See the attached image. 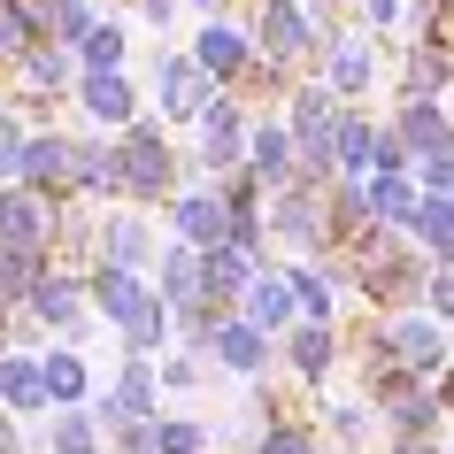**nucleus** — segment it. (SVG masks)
<instances>
[{
  "label": "nucleus",
  "mask_w": 454,
  "mask_h": 454,
  "mask_svg": "<svg viewBox=\"0 0 454 454\" xmlns=\"http://www.w3.org/2000/svg\"><path fill=\"white\" fill-rule=\"evenodd\" d=\"M116 162H123V192H131V200H162V192H177V154H169L162 123H131L123 146H116Z\"/></svg>",
  "instance_id": "f257e3e1"
},
{
  "label": "nucleus",
  "mask_w": 454,
  "mask_h": 454,
  "mask_svg": "<svg viewBox=\"0 0 454 454\" xmlns=\"http://www.w3.org/2000/svg\"><path fill=\"white\" fill-rule=\"evenodd\" d=\"M169 231H177V247H192V254H215V247L239 239V215H231V200L215 185H192L169 200Z\"/></svg>",
  "instance_id": "f03ea898"
},
{
  "label": "nucleus",
  "mask_w": 454,
  "mask_h": 454,
  "mask_svg": "<svg viewBox=\"0 0 454 454\" xmlns=\"http://www.w3.org/2000/svg\"><path fill=\"white\" fill-rule=\"evenodd\" d=\"M62 231L54 223V200L31 185H8L0 192V254H47V239Z\"/></svg>",
  "instance_id": "7ed1b4c3"
},
{
  "label": "nucleus",
  "mask_w": 454,
  "mask_h": 454,
  "mask_svg": "<svg viewBox=\"0 0 454 454\" xmlns=\"http://www.w3.org/2000/svg\"><path fill=\"white\" fill-rule=\"evenodd\" d=\"M324 31H316V16H309V0H262V16H254V47H262V62H301V54L316 47Z\"/></svg>",
  "instance_id": "20e7f679"
},
{
  "label": "nucleus",
  "mask_w": 454,
  "mask_h": 454,
  "mask_svg": "<svg viewBox=\"0 0 454 454\" xmlns=\"http://www.w3.org/2000/svg\"><path fill=\"white\" fill-rule=\"evenodd\" d=\"M215 77L200 70V62H192V54H162V62H154V93H162V116L169 123H200L215 108V93H208Z\"/></svg>",
  "instance_id": "39448f33"
},
{
  "label": "nucleus",
  "mask_w": 454,
  "mask_h": 454,
  "mask_svg": "<svg viewBox=\"0 0 454 454\" xmlns=\"http://www.w3.org/2000/svg\"><path fill=\"white\" fill-rule=\"evenodd\" d=\"M24 185L31 192H62V185H85V139H62V131H39L24 146Z\"/></svg>",
  "instance_id": "423d86ee"
},
{
  "label": "nucleus",
  "mask_w": 454,
  "mask_h": 454,
  "mask_svg": "<svg viewBox=\"0 0 454 454\" xmlns=\"http://www.w3.org/2000/svg\"><path fill=\"white\" fill-rule=\"evenodd\" d=\"M247 146H254V139H247V108L215 93V108L200 116V169H239Z\"/></svg>",
  "instance_id": "0eeeda50"
},
{
  "label": "nucleus",
  "mask_w": 454,
  "mask_h": 454,
  "mask_svg": "<svg viewBox=\"0 0 454 454\" xmlns=\"http://www.w3.org/2000/svg\"><path fill=\"white\" fill-rule=\"evenodd\" d=\"M192 62L208 77H247L254 62H262V47L247 39L239 24H223V16H208V31H200V47H192Z\"/></svg>",
  "instance_id": "6e6552de"
},
{
  "label": "nucleus",
  "mask_w": 454,
  "mask_h": 454,
  "mask_svg": "<svg viewBox=\"0 0 454 454\" xmlns=\"http://www.w3.org/2000/svg\"><path fill=\"white\" fill-rule=\"evenodd\" d=\"M208 362H223L231 378H254V370L270 362V332H254V324L231 309L223 324H215V339H208Z\"/></svg>",
  "instance_id": "1a4fd4ad"
},
{
  "label": "nucleus",
  "mask_w": 454,
  "mask_h": 454,
  "mask_svg": "<svg viewBox=\"0 0 454 454\" xmlns=\"http://www.w3.org/2000/svg\"><path fill=\"white\" fill-rule=\"evenodd\" d=\"M93 301H100V316L116 324V332H131L146 309H154V293H146V278H131V270H108L100 262L93 270Z\"/></svg>",
  "instance_id": "9d476101"
},
{
  "label": "nucleus",
  "mask_w": 454,
  "mask_h": 454,
  "mask_svg": "<svg viewBox=\"0 0 454 454\" xmlns=\"http://www.w3.org/2000/svg\"><path fill=\"white\" fill-rule=\"evenodd\" d=\"M408 139V154H424V162H439V154H454V123L439 100H401V123H393Z\"/></svg>",
  "instance_id": "9b49d317"
},
{
  "label": "nucleus",
  "mask_w": 454,
  "mask_h": 454,
  "mask_svg": "<svg viewBox=\"0 0 454 454\" xmlns=\"http://www.w3.org/2000/svg\"><path fill=\"white\" fill-rule=\"evenodd\" d=\"M370 77H378V47H370V39H332V47H324V85H332L339 100L370 93Z\"/></svg>",
  "instance_id": "f8f14e48"
},
{
  "label": "nucleus",
  "mask_w": 454,
  "mask_h": 454,
  "mask_svg": "<svg viewBox=\"0 0 454 454\" xmlns=\"http://www.w3.org/2000/svg\"><path fill=\"white\" fill-rule=\"evenodd\" d=\"M77 100H85V116H93V123H131V116H139V93H131V77H123V70H85V77H77Z\"/></svg>",
  "instance_id": "ddd939ff"
},
{
  "label": "nucleus",
  "mask_w": 454,
  "mask_h": 454,
  "mask_svg": "<svg viewBox=\"0 0 454 454\" xmlns=\"http://www.w3.org/2000/svg\"><path fill=\"white\" fill-rule=\"evenodd\" d=\"M100 262L139 278V270L154 262V231H146L139 215H108V223H100Z\"/></svg>",
  "instance_id": "4468645a"
},
{
  "label": "nucleus",
  "mask_w": 454,
  "mask_h": 454,
  "mask_svg": "<svg viewBox=\"0 0 454 454\" xmlns=\"http://www.w3.org/2000/svg\"><path fill=\"white\" fill-rule=\"evenodd\" d=\"M85 293L93 286H70V278H39V293H31V324H54V332H85Z\"/></svg>",
  "instance_id": "2eb2a0df"
},
{
  "label": "nucleus",
  "mask_w": 454,
  "mask_h": 454,
  "mask_svg": "<svg viewBox=\"0 0 454 454\" xmlns=\"http://www.w3.org/2000/svg\"><path fill=\"white\" fill-rule=\"evenodd\" d=\"M293 301H301V293H293V278H262V286L239 301V316L254 324V332H293Z\"/></svg>",
  "instance_id": "dca6fc26"
},
{
  "label": "nucleus",
  "mask_w": 454,
  "mask_h": 454,
  "mask_svg": "<svg viewBox=\"0 0 454 454\" xmlns=\"http://www.w3.org/2000/svg\"><path fill=\"white\" fill-rule=\"evenodd\" d=\"M116 408L123 416H131V424H162V416H154V362L146 355H123V378H116Z\"/></svg>",
  "instance_id": "f3484780"
},
{
  "label": "nucleus",
  "mask_w": 454,
  "mask_h": 454,
  "mask_svg": "<svg viewBox=\"0 0 454 454\" xmlns=\"http://www.w3.org/2000/svg\"><path fill=\"white\" fill-rule=\"evenodd\" d=\"M0 401H8V408H39V401H47V362L0 355Z\"/></svg>",
  "instance_id": "a211bd4d"
},
{
  "label": "nucleus",
  "mask_w": 454,
  "mask_h": 454,
  "mask_svg": "<svg viewBox=\"0 0 454 454\" xmlns=\"http://www.w3.org/2000/svg\"><path fill=\"white\" fill-rule=\"evenodd\" d=\"M286 355H293V370H301L309 385H324L332 378V324H293Z\"/></svg>",
  "instance_id": "6ab92c4d"
},
{
  "label": "nucleus",
  "mask_w": 454,
  "mask_h": 454,
  "mask_svg": "<svg viewBox=\"0 0 454 454\" xmlns=\"http://www.w3.org/2000/svg\"><path fill=\"white\" fill-rule=\"evenodd\" d=\"M408 231L424 239L431 262H454V200H447V192H431L424 208H416V223H408Z\"/></svg>",
  "instance_id": "aec40b11"
},
{
  "label": "nucleus",
  "mask_w": 454,
  "mask_h": 454,
  "mask_svg": "<svg viewBox=\"0 0 454 454\" xmlns=\"http://www.w3.org/2000/svg\"><path fill=\"white\" fill-rule=\"evenodd\" d=\"M16 77H24L31 93L47 100V93H62L70 77H85V62H77V54H54V47H39V54H31V62H24V70H16Z\"/></svg>",
  "instance_id": "412c9836"
},
{
  "label": "nucleus",
  "mask_w": 454,
  "mask_h": 454,
  "mask_svg": "<svg viewBox=\"0 0 454 454\" xmlns=\"http://www.w3.org/2000/svg\"><path fill=\"white\" fill-rule=\"evenodd\" d=\"M47 362V401H85V393H93V378H85V355H70V347H54V355H39Z\"/></svg>",
  "instance_id": "4be33fe9"
},
{
  "label": "nucleus",
  "mask_w": 454,
  "mask_h": 454,
  "mask_svg": "<svg viewBox=\"0 0 454 454\" xmlns=\"http://www.w3.org/2000/svg\"><path fill=\"white\" fill-rule=\"evenodd\" d=\"M286 278H293V293H301V309H309V324H332V316H339V293H332V278H324V270L293 262Z\"/></svg>",
  "instance_id": "5701e85b"
},
{
  "label": "nucleus",
  "mask_w": 454,
  "mask_h": 454,
  "mask_svg": "<svg viewBox=\"0 0 454 454\" xmlns=\"http://www.w3.org/2000/svg\"><path fill=\"white\" fill-rule=\"evenodd\" d=\"M370 208H378V223H416V185L408 177H370Z\"/></svg>",
  "instance_id": "b1692460"
},
{
  "label": "nucleus",
  "mask_w": 454,
  "mask_h": 454,
  "mask_svg": "<svg viewBox=\"0 0 454 454\" xmlns=\"http://www.w3.org/2000/svg\"><path fill=\"white\" fill-rule=\"evenodd\" d=\"M47 439H54V454H100V424H93V408H62Z\"/></svg>",
  "instance_id": "393cba45"
},
{
  "label": "nucleus",
  "mask_w": 454,
  "mask_h": 454,
  "mask_svg": "<svg viewBox=\"0 0 454 454\" xmlns=\"http://www.w3.org/2000/svg\"><path fill=\"white\" fill-rule=\"evenodd\" d=\"M93 31H100L93 0H54V39H70V47H85Z\"/></svg>",
  "instance_id": "a878e982"
},
{
  "label": "nucleus",
  "mask_w": 454,
  "mask_h": 454,
  "mask_svg": "<svg viewBox=\"0 0 454 454\" xmlns=\"http://www.w3.org/2000/svg\"><path fill=\"white\" fill-rule=\"evenodd\" d=\"M77 62L85 70H123V24H100L85 47H77Z\"/></svg>",
  "instance_id": "bb28decb"
},
{
  "label": "nucleus",
  "mask_w": 454,
  "mask_h": 454,
  "mask_svg": "<svg viewBox=\"0 0 454 454\" xmlns=\"http://www.w3.org/2000/svg\"><path fill=\"white\" fill-rule=\"evenodd\" d=\"M24 123L16 116H0V185H24Z\"/></svg>",
  "instance_id": "cd10ccee"
},
{
  "label": "nucleus",
  "mask_w": 454,
  "mask_h": 454,
  "mask_svg": "<svg viewBox=\"0 0 454 454\" xmlns=\"http://www.w3.org/2000/svg\"><path fill=\"white\" fill-rule=\"evenodd\" d=\"M146 447H154V454H200L208 439H200V424H154V431H146Z\"/></svg>",
  "instance_id": "c85d7f7f"
},
{
  "label": "nucleus",
  "mask_w": 454,
  "mask_h": 454,
  "mask_svg": "<svg viewBox=\"0 0 454 454\" xmlns=\"http://www.w3.org/2000/svg\"><path fill=\"white\" fill-rule=\"evenodd\" d=\"M254 454H316V439L301 424H278V431H262V447H254Z\"/></svg>",
  "instance_id": "c756f323"
},
{
  "label": "nucleus",
  "mask_w": 454,
  "mask_h": 454,
  "mask_svg": "<svg viewBox=\"0 0 454 454\" xmlns=\"http://www.w3.org/2000/svg\"><path fill=\"white\" fill-rule=\"evenodd\" d=\"M362 16H370V24H378V31H393V24H401V16H408V8H401V0H362Z\"/></svg>",
  "instance_id": "7c9ffc66"
},
{
  "label": "nucleus",
  "mask_w": 454,
  "mask_h": 454,
  "mask_svg": "<svg viewBox=\"0 0 454 454\" xmlns=\"http://www.w3.org/2000/svg\"><path fill=\"white\" fill-rule=\"evenodd\" d=\"M431 309L454 324V270H439V278H431Z\"/></svg>",
  "instance_id": "2f4dec72"
},
{
  "label": "nucleus",
  "mask_w": 454,
  "mask_h": 454,
  "mask_svg": "<svg viewBox=\"0 0 454 454\" xmlns=\"http://www.w3.org/2000/svg\"><path fill=\"white\" fill-rule=\"evenodd\" d=\"M162 385H177V393H185V385H200V370H192V362H162Z\"/></svg>",
  "instance_id": "473e14b6"
},
{
  "label": "nucleus",
  "mask_w": 454,
  "mask_h": 454,
  "mask_svg": "<svg viewBox=\"0 0 454 454\" xmlns=\"http://www.w3.org/2000/svg\"><path fill=\"white\" fill-rule=\"evenodd\" d=\"M169 8H177V0H139V16H146V24H169Z\"/></svg>",
  "instance_id": "72a5a7b5"
},
{
  "label": "nucleus",
  "mask_w": 454,
  "mask_h": 454,
  "mask_svg": "<svg viewBox=\"0 0 454 454\" xmlns=\"http://www.w3.org/2000/svg\"><path fill=\"white\" fill-rule=\"evenodd\" d=\"M401 454H431V447H424V439H416V447H408V439H401Z\"/></svg>",
  "instance_id": "f704fd0d"
}]
</instances>
